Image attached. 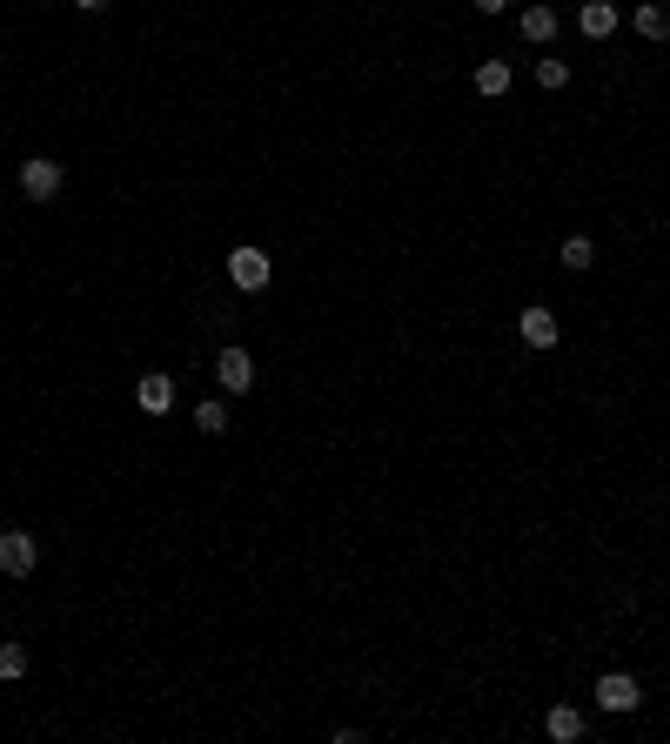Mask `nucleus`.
Instances as JSON below:
<instances>
[{"instance_id": "nucleus-1", "label": "nucleus", "mask_w": 670, "mask_h": 744, "mask_svg": "<svg viewBox=\"0 0 670 744\" xmlns=\"http://www.w3.org/2000/svg\"><path fill=\"white\" fill-rule=\"evenodd\" d=\"M215 376H222L228 396H248V389H255V356H248L242 342H228L222 356H215Z\"/></svg>"}, {"instance_id": "nucleus-2", "label": "nucleus", "mask_w": 670, "mask_h": 744, "mask_svg": "<svg viewBox=\"0 0 670 744\" xmlns=\"http://www.w3.org/2000/svg\"><path fill=\"white\" fill-rule=\"evenodd\" d=\"M597 704L610 711V718H624V711H637V704H644V691H637V677L603 671V677H597Z\"/></svg>"}, {"instance_id": "nucleus-3", "label": "nucleus", "mask_w": 670, "mask_h": 744, "mask_svg": "<svg viewBox=\"0 0 670 744\" xmlns=\"http://www.w3.org/2000/svg\"><path fill=\"white\" fill-rule=\"evenodd\" d=\"M21 195L27 202H54L61 195V161H47V155L21 161Z\"/></svg>"}, {"instance_id": "nucleus-4", "label": "nucleus", "mask_w": 670, "mask_h": 744, "mask_svg": "<svg viewBox=\"0 0 670 744\" xmlns=\"http://www.w3.org/2000/svg\"><path fill=\"white\" fill-rule=\"evenodd\" d=\"M268 275H275V269H268V255H262V248H235V255H228V282H235L242 295L268 289Z\"/></svg>"}, {"instance_id": "nucleus-5", "label": "nucleus", "mask_w": 670, "mask_h": 744, "mask_svg": "<svg viewBox=\"0 0 670 744\" xmlns=\"http://www.w3.org/2000/svg\"><path fill=\"white\" fill-rule=\"evenodd\" d=\"M34 564H41V543L27 537V530H0V570H7V577H27Z\"/></svg>"}, {"instance_id": "nucleus-6", "label": "nucleus", "mask_w": 670, "mask_h": 744, "mask_svg": "<svg viewBox=\"0 0 670 744\" xmlns=\"http://www.w3.org/2000/svg\"><path fill=\"white\" fill-rule=\"evenodd\" d=\"M516 336L530 342V349H557V336H563V322L550 316V309H543V302H536V309H523V316H516Z\"/></svg>"}, {"instance_id": "nucleus-7", "label": "nucleus", "mask_w": 670, "mask_h": 744, "mask_svg": "<svg viewBox=\"0 0 670 744\" xmlns=\"http://www.w3.org/2000/svg\"><path fill=\"white\" fill-rule=\"evenodd\" d=\"M134 403L148 409V416H168V409H175V376H141Z\"/></svg>"}, {"instance_id": "nucleus-8", "label": "nucleus", "mask_w": 670, "mask_h": 744, "mask_svg": "<svg viewBox=\"0 0 670 744\" xmlns=\"http://www.w3.org/2000/svg\"><path fill=\"white\" fill-rule=\"evenodd\" d=\"M577 27L590 34V41H610V34H617V7H610V0H583Z\"/></svg>"}, {"instance_id": "nucleus-9", "label": "nucleus", "mask_w": 670, "mask_h": 744, "mask_svg": "<svg viewBox=\"0 0 670 744\" xmlns=\"http://www.w3.org/2000/svg\"><path fill=\"white\" fill-rule=\"evenodd\" d=\"M543 724H550V738H557V744L583 738V711H577V704H550V718H543Z\"/></svg>"}, {"instance_id": "nucleus-10", "label": "nucleus", "mask_w": 670, "mask_h": 744, "mask_svg": "<svg viewBox=\"0 0 670 744\" xmlns=\"http://www.w3.org/2000/svg\"><path fill=\"white\" fill-rule=\"evenodd\" d=\"M523 41H536V47L557 41V7H523Z\"/></svg>"}, {"instance_id": "nucleus-11", "label": "nucleus", "mask_w": 670, "mask_h": 744, "mask_svg": "<svg viewBox=\"0 0 670 744\" xmlns=\"http://www.w3.org/2000/svg\"><path fill=\"white\" fill-rule=\"evenodd\" d=\"M476 94H483V101H503V94H510V61H483V68H476Z\"/></svg>"}, {"instance_id": "nucleus-12", "label": "nucleus", "mask_w": 670, "mask_h": 744, "mask_svg": "<svg viewBox=\"0 0 670 744\" xmlns=\"http://www.w3.org/2000/svg\"><path fill=\"white\" fill-rule=\"evenodd\" d=\"M630 27H637L644 41H664V34H670V14H664V7H657V0H644V7L630 14Z\"/></svg>"}, {"instance_id": "nucleus-13", "label": "nucleus", "mask_w": 670, "mask_h": 744, "mask_svg": "<svg viewBox=\"0 0 670 744\" xmlns=\"http://www.w3.org/2000/svg\"><path fill=\"white\" fill-rule=\"evenodd\" d=\"M536 88H543V94L570 88V61H557V54H543V61H536Z\"/></svg>"}, {"instance_id": "nucleus-14", "label": "nucleus", "mask_w": 670, "mask_h": 744, "mask_svg": "<svg viewBox=\"0 0 670 744\" xmlns=\"http://www.w3.org/2000/svg\"><path fill=\"white\" fill-rule=\"evenodd\" d=\"M27 677V644H0V684Z\"/></svg>"}, {"instance_id": "nucleus-15", "label": "nucleus", "mask_w": 670, "mask_h": 744, "mask_svg": "<svg viewBox=\"0 0 670 744\" xmlns=\"http://www.w3.org/2000/svg\"><path fill=\"white\" fill-rule=\"evenodd\" d=\"M590 262H597V248H590V242H583V235H570V242H563V269H590Z\"/></svg>"}, {"instance_id": "nucleus-16", "label": "nucleus", "mask_w": 670, "mask_h": 744, "mask_svg": "<svg viewBox=\"0 0 670 744\" xmlns=\"http://www.w3.org/2000/svg\"><path fill=\"white\" fill-rule=\"evenodd\" d=\"M195 429H201V436H222V429H228V409H222V403H201V409H195Z\"/></svg>"}, {"instance_id": "nucleus-17", "label": "nucleus", "mask_w": 670, "mask_h": 744, "mask_svg": "<svg viewBox=\"0 0 670 744\" xmlns=\"http://www.w3.org/2000/svg\"><path fill=\"white\" fill-rule=\"evenodd\" d=\"M476 7H483V14H503V7H510V0H476Z\"/></svg>"}, {"instance_id": "nucleus-18", "label": "nucleus", "mask_w": 670, "mask_h": 744, "mask_svg": "<svg viewBox=\"0 0 670 744\" xmlns=\"http://www.w3.org/2000/svg\"><path fill=\"white\" fill-rule=\"evenodd\" d=\"M74 7H81V14H101V7H108V0H74Z\"/></svg>"}]
</instances>
